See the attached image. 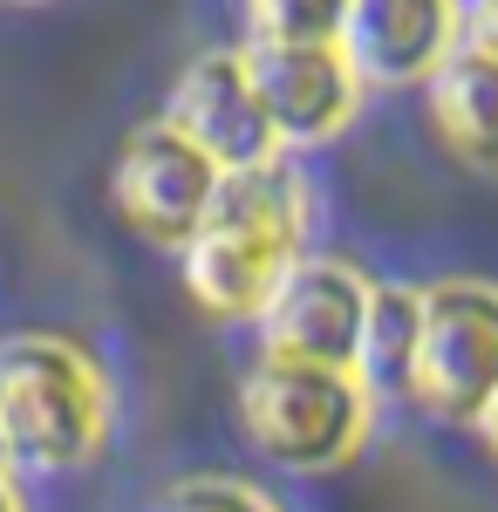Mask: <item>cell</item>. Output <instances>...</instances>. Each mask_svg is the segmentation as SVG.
Returning a JSON list of instances; mask_svg holds the SVG:
<instances>
[{
    "label": "cell",
    "instance_id": "13",
    "mask_svg": "<svg viewBox=\"0 0 498 512\" xmlns=\"http://www.w3.org/2000/svg\"><path fill=\"white\" fill-rule=\"evenodd\" d=\"M157 512H280V506L246 478H185V485L164 492Z\"/></svg>",
    "mask_w": 498,
    "mask_h": 512
},
{
    "label": "cell",
    "instance_id": "9",
    "mask_svg": "<svg viewBox=\"0 0 498 512\" xmlns=\"http://www.w3.org/2000/svg\"><path fill=\"white\" fill-rule=\"evenodd\" d=\"M464 0H348L335 48L362 82H423L458 41Z\"/></svg>",
    "mask_w": 498,
    "mask_h": 512
},
{
    "label": "cell",
    "instance_id": "11",
    "mask_svg": "<svg viewBox=\"0 0 498 512\" xmlns=\"http://www.w3.org/2000/svg\"><path fill=\"white\" fill-rule=\"evenodd\" d=\"M410 349H417V287H396V280H369L362 355H355V376L369 383V396L403 390Z\"/></svg>",
    "mask_w": 498,
    "mask_h": 512
},
{
    "label": "cell",
    "instance_id": "10",
    "mask_svg": "<svg viewBox=\"0 0 498 512\" xmlns=\"http://www.w3.org/2000/svg\"><path fill=\"white\" fill-rule=\"evenodd\" d=\"M430 110L444 144L458 151L478 178L498 164V41H492V0H464L458 41L430 69Z\"/></svg>",
    "mask_w": 498,
    "mask_h": 512
},
{
    "label": "cell",
    "instance_id": "14",
    "mask_svg": "<svg viewBox=\"0 0 498 512\" xmlns=\"http://www.w3.org/2000/svg\"><path fill=\"white\" fill-rule=\"evenodd\" d=\"M0 512H21V499H14V485L0 478Z\"/></svg>",
    "mask_w": 498,
    "mask_h": 512
},
{
    "label": "cell",
    "instance_id": "2",
    "mask_svg": "<svg viewBox=\"0 0 498 512\" xmlns=\"http://www.w3.org/2000/svg\"><path fill=\"white\" fill-rule=\"evenodd\" d=\"M0 437L7 465L69 472L89 465L110 437V383L62 335H7L0 342Z\"/></svg>",
    "mask_w": 498,
    "mask_h": 512
},
{
    "label": "cell",
    "instance_id": "6",
    "mask_svg": "<svg viewBox=\"0 0 498 512\" xmlns=\"http://www.w3.org/2000/svg\"><path fill=\"white\" fill-rule=\"evenodd\" d=\"M362 315H369V280L348 260L328 253H301L273 301L260 308V342L267 355H294V362H328V369H355L362 355Z\"/></svg>",
    "mask_w": 498,
    "mask_h": 512
},
{
    "label": "cell",
    "instance_id": "8",
    "mask_svg": "<svg viewBox=\"0 0 498 512\" xmlns=\"http://www.w3.org/2000/svg\"><path fill=\"white\" fill-rule=\"evenodd\" d=\"M171 123L219 171H253V164L280 158V137H273L260 96H253V76H246V55L239 48H205L192 69L178 76V89H171Z\"/></svg>",
    "mask_w": 498,
    "mask_h": 512
},
{
    "label": "cell",
    "instance_id": "15",
    "mask_svg": "<svg viewBox=\"0 0 498 512\" xmlns=\"http://www.w3.org/2000/svg\"><path fill=\"white\" fill-rule=\"evenodd\" d=\"M0 478H7V437H0Z\"/></svg>",
    "mask_w": 498,
    "mask_h": 512
},
{
    "label": "cell",
    "instance_id": "1",
    "mask_svg": "<svg viewBox=\"0 0 498 512\" xmlns=\"http://www.w3.org/2000/svg\"><path fill=\"white\" fill-rule=\"evenodd\" d=\"M307 239V192L294 164H253V171H226L212 212L198 219V233L178 246L185 267V294L219 321H253L273 301L280 274L301 260Z\"/></svg>",
    "mask_w": 498,
    "mask_h": 512
},
{
    "label": "cell",
    "instance_id": "4",
    "mask_svg": "<svg viewBox=\"0 0 498 512\" xmlns=\"http://www.w3.org/2000/svg\"><path fill=\"white\" fill-rule=\"evenodd\" d=\"M403 396L437 424L492 431L498 403V294L485 280L417 287V349L403 369Z\"/></svg>",
    "mask_w": 498,
    "mask_h": 512
},
{
    "label": "cell",
    "instance_id": "16",
    "mask_svg": "<svg viewBox=\"0 0 498 512\" xmlns=\"http://www.w3.org/2000/svg\"><path fill=\"white\" fill-rule=\"evenodd\" d=\"M14 7H28V0H14Z\"/></svg>",
    "mask_w": 498,
    "mask_h": 512
},
{
    "label": "cell",
    "instance_id": "12",
    "mask_svg": "<svg viewBox=\"0 0 498 512\" xmlns=\"http://www.w3.org/2000/svg\"><path fill=\"white\" fill-rule=\"evenodd\" d=\"M348 0H246L253 41H335Z\"/></svg>",
    "mask_w": 498,
    "mask_h": 512
},
{
    "label": "cell",
    "instance_id": "7",
    "mask_svg": "<svg viewBox=\"0 0 498 512\" xmlns=\"http://www.w3.org/2000/svg\"><path fill=\"white\" fill-rule=\"evenodd\" d=\"M239 55H246L253 96L267 110L280 151L348 130L355 103H362V76L348 69V55L335 41H246Z\"/></svg>",
    "mask_w": 498,
    "mask_h": 512
},
{
    "label": "cell",
    "instance_id": "3",
    "mask_svg": "<svg viewBox=\"0 0 498 512\" xmlns=\"http://www.w3.org/2000/svg\"><path fill=\"white\" fill-rule=\"evenodd\" d=\"M246 437L287 472H328L348 465L369 437L376 396L355 369L328 362H294V355H260L246 390H239Z\"/></svg>",
    "mask_w": 498,
    "mask_h": 512
},
{
    "label": "cell",
    "instance_id": "5",
    "mask_svg": "<svg viewBox=\"0 0 498 512\" xmlns=\"http://www.w3.org/2000/svg\"><path fill=\"white\" fill-rule=\"evenodd\" d=\"M219 178H226V171L205 158L178 123L157 117V123H144V130L123 137L116 171H110V192H116V212H123L130 233L178 253V246L198 233V219L212 212Z\"/></svg>",
    "mask_w": 498,
    "mask_h": 512
}]
</instances>
